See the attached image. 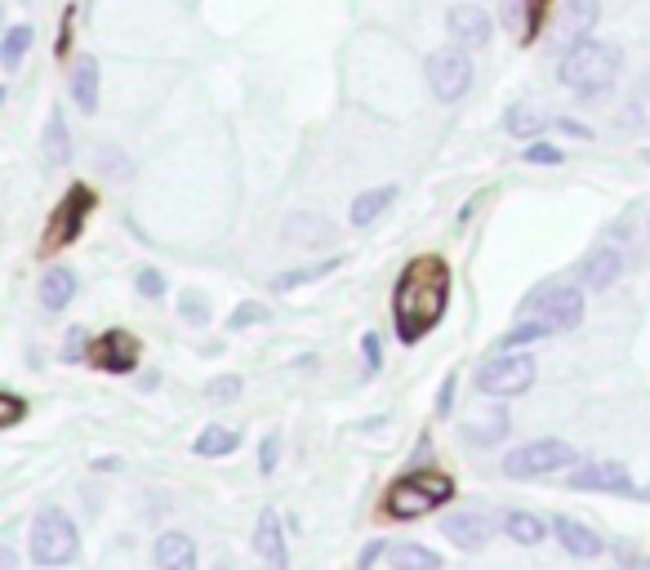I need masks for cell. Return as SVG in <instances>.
<instances>
[{"label": "cell", "mask_w": 650, "mask_h": 570, "mask_svg": "<svg viewBox=\"0 0 650 570\" xmlns=\"http://www.w3.org/2000/svg\"><path fill=\"white\" fill-rule=\"evenodd\" d=\"M450 304V272L441 258H415L406 263V272L397 276L393 291V322H397V339L402 344H419L446 313Z\"/></svg>", "instance_id": "obj_1"}, {"label": "cell", "mask_w": 650, "mask_h": 570, "mask_svg": "<svg viewBox=\"0 0 650 570\" xmlns=\"http://www.w3.org/2000/svg\"><path fill=\"white\" fill-rule=\"evenodd\" d=\"M619 50L610 45V41H575L566 54H561V63H557V81L570 90V94H583V99H592V94H606L610 85H615V77H619Z\"/></svg>", "instance_id": "obj_2"}, {"label": "cell", "mask_w": 650, "mask_h": 570, "mask_svg": "<svg viewBox=\"0 0 650 570\" xmlns=\"http://www.w3.org/2000/svg\"><path fill=\"white\" fill-rule=\"evenodd\" d=\"M446 499H455V481L446 472H437V468H424V472H410V477H402V481L388 486L384 512L393 521H415V517L441 508Z\"/></svg>", "instance_id": "obj_3"}, {"label": "cell", "mask_w": 650, "mask_h": 570, "mask_svg": "<svg viewBox=\"0 0 650 570\" xmlns=\"http://www.w3.org/2000/svg\"><path fill=\"white\" fill-rule=\"evenodd\" d=\"M28 552H32V561L45 566V570L77 561V552H81L77 521H72L63 508H41L37 521H32V535H28Z\"/></svg>", "instance_id": "obj_4"}, {"label": "cell", "mask_w": 650, "mask_h": 570, "mask_svg": "<svg viewBox=\"0 0 650 570\" xmlns=\"http://www.w3.org/2000/svg\"><path fill=\"white\" fill-rule=\"evenodd\" d=\"M521 313H526V317H539V322H544L552 335H561V330H575V326L583 322V291H579V285L548 281V285H539L535 295H526Z\"/></svg>", "instance_id": "obj_5"}, {"label": "cell", "mask_w": 650, "mask_h": 570, "mask_svg": "<svg viewBox=\"0 0 650 570\" xmlns=\"http://www.w3.org/2000/svg\"><path fill=\"white\" fill-rule=\"evenodd\" d=\"M579 464V450L570 441H557V437H544V441H526L517 446L508 459H504V472L512 481H535V477H552L561 468Z\"/></svg>", "instance_id": "obj_6"}, {"label": "cell", "mask_w": 650, "mask_h": 570, "mask_svg": "<svg viewBox=\"0 0 650 570\" xmlns=\"http://www.w3.org/2000/svg\"><path fill=\"white\" fill-rule=\"evenodd\" d=\"M473 59L464 45H446V50H433L424 59V77H428V90L441 99V103H459L468 90H473Z\"/></svg>", "instance_id": "obj_7"}, {"label": "cell", "mask_w": 650, "mask_h": 570, "mask_svg": "<svg viewBox=\"0 0 650 570\" xmlns=\"http://www.w3.org/2000/svg\"><path fill=\"white\" fill-rule=\"evenodd\" d=\"M535 357L530 353H499L477 370V393L486 397H521L535 384Z\"/></svg>", "instance_id": "obj_8"}, {"label": "cell", "mask_w": 650, "mask_h": 570, "mask_svg": "<svg viewBox=\"0 0 650 570\" xmlns=\"http://www.w3.org/2000/svg\"><path fill=\"white\" fill-rule=\"evenodd\" d=\"M90 214H94V192H90L85 183H72L68 196H63V201L54 205V214H50L45 250H63V245H72V241L81 236V227H85Z\"/></svg>", "instance_id": "obj_9"}, {"label": "cell", "mask_w": 650, "mask_h": 570, "mask_svg": "<svg viewBox=\"0 0 650 570\" xmlns=\"http://www.w3.org/2000/svg\"><path fill=\"white\" fill-rule=\"evenodd\" d=\"M446 37L464 50H481L495 37V19L477 6V0H459V6L446 10Z\"/></svg>", "instance_id": "obj_10"}, {"label": "cell", "mask_w": 650, "mask_h": 570, "mask_svg": "<svg viewBox=\"0 0 650 570\" xmlns=\"http://www.w3.org/2000/svg\"><path fill=\"white\" fill-rule=\"evenodd\" d=\"M139 357H143V344L130 330H108L103 339H90V357L85 362H94L108 375H130L139 366Z\"/></svg>", "instance_id": "obj_11"}, {"label": "cell", "mask_w": 650, "mask_h": 570, "mask_svg": "<svg viewBox=\"0 0 650 570\" xmlns=\"http://www.w3.org/2000/svg\"><path fill=\"white\" fill-rule=\"evenodd\" d=\"M570 490H606V495H637L632 486V472L619 464V459H597V464H583L566 477Z\"/></svg>", "instance_id": "obj_12"}, {"label": "cell", "mask_w": 650, "mask_h": 570, "mask_svg": "<svg viewBox=\"0 0 650 570\" xmlns=\"http://www.w3.org/2000/svg\"><path fill=\"white\" fill-rule=\"evenodd\" d=\"M601 19V6L597 0H561V10H557V23H552V37L557 45H575V41H588L592 28Z\"/></svg>", "instance_id": "obj_13"}, {"label": "cell", "mask_w": 650, "mask_h": 570, "mask_svg": "<svg viewBox=\"0 0 650 570\" xmlns=\"http://www.w3.org/2000/svg\"><path fill=\"white\" fill-rule=\"evenodd\" d=\"M335 236H339V227H335L331 218L312 214V210H294V214H285V223H281V241H290V245H303V250H316V245H335Z\"/></svg>", "instance_id": "obj_14"}, {"label": "cell", "mask_w": 650, "mask_h": 570, "mask_svg": "<svg viewBox=\"0 0 650 570\" xmlns=\"http://www.w3.org/2000/svg\"><path fill=\"white\" fill-rule=\"evenodd\" d=\"M254 552L267 561V570H290V548H285V530H281V512L276 508H263L258 512Z\"/></svg>", "instance_id": "obj_15"}, {"label": "cell", "mask_w": 650, "mask_h": 570, "mask_svg": "<svg viewBox=\"0 0 650 570\" xmlns=\"http://www.w3.org/2000/svg\"><path fill=\"white\" fill-rule=\"evenodd\" d=\"M99 81H103L99 59H94V54H77V59H72V72H68V94H72V103H77L85 116L99 112Z\"/></svg>", "instance_id": "obj_16"}, {"label": "cell", "mask_w": 650, "mask_h": 570, "mask_svg": "<svg viewBox=\"0 0 650 570\" xmlns=\"http://www.w3.org/2000/svg\"><path fill=\"white\" fill-rule=\"evenodd\" d=\"M441 535L464 552H481L495 530H490V517H481V512H455L441 521Z\"/></svg>", "instance_id": "obj_17"}, {"label": "cell", "mask_w": 650, "mask_h": 570, "mask_svg": "<svg viewBox=\"0 0 650 570\" xmlns=\"http://www.w3.org/2000/svg\"><path fill=\"white\" fill-rule=\"evenodd\" d=\"M37 299L45 313H68V304L77 299V272L68 263H54L37 285Z\"/></svg>", "instance_id": "obj_18"}, {"label": "cell", "mask_w": 650, "mask_h": 570, "mask_svg": "<svg viewBox=\"0 0 650 570\" xmlns=\"http://www.w3.org/2000/svg\"><path fill=\"white\" fill-rule=\"evenodd\" d=\"M623 272V254L615 245H597L588 250V258L579 263V281L588 285V291H606V285H615Z\"/></svg>", "instance_id": "obj_19"}, {"label": "cell", "mask_w": 650, "mask_h": 570, "mask_svg": "<svg viewBox=\"0 0 650 570\" xmlns=\"http://www.w3.org/2000/svg\"><path fill=\"white\" fill-rule=\"evenodd\" d=\"M552 535L561 539V548L570 552V557H601V535L592 530V526H583V521H575V517H552Z\"/></svg>", "instance_id": "obj_20"}, {"label": "cell", "mask_w": 650, "mask_h": 570, "mask_svg": "<svg viewBox=\"0 0 650 570\" xmlns=\"http://www.w3.org/2000/svg\"><path fill=\"white\" fill-rule=\"evenodd\" d=\"M393 201H397V183H388V187H366V192L353 196V205H348V223H353V227H370L379 214L393 210Z\"/></svg>", "instance_id": "obj_21"}, {"label": "cell", "mask_w": 650, "mask_h": 570, "mask_svg": "<svg viewBox=\"0 0 650 570\" xmlns=\"http://www.w3.org/2000/svg\"><path fill=\"white\" fill-rule=\"evenodd\" d=\"M156 570H196V543L183 530H165L156 539Z\"/></svg>", "instance_id": "obj_22"}, {"label": "cell", "mask_w": 650, "mask_h": 570, "mask_svg": "<svg viewBox=\"0 0 650 570\" xmlns=\"http://www.w3.org/2000/svg\"><path fill=\"white\" fill-rule=\"evenodd\" d=\"M32 41H37L32 23H14V28L0 32V68H6V72H19L23 59H28V50H32Z\"/></svg>", "instance_id": "obj_23"}, {"label": "cell", "mask_w": 650, "mask_h": 570, "mask_svg": "<svg viewBox=\"0 0 650 570\" xmlns=\"http://www.w3.org/2000/svg\"><path fill=\"white\" fill-rule=\"evenodd\" d=\"M45 156H50V165H68L72 161V130H68L63 108H54L50 121H45Z\"/></svg>", "instance_id": "obj_24"}, {"label": "cell", "mask_w": 650, "mask_h": 570, "mask_svg": "<svg viewBox=\"0 0 650 570\" xmlns=\"http://www.w3.org/2000/svg\"><path fill=\"white\" fill-rule=\"evenodd\" d=\"M504 125H508V134H512V139H539L552 121H548L539 108H530V103H512V108H508V116H504Z\"/></svg>", "instance_id": "obj_25"}, {"label": "cell", "mask_w": 650, "mask_h": 570, "mask_svg": "<svg viewBox=\"0 0 650 570\" xmlns=\"http://www.w3.org/2000/svg\"><path fill=\"white\" fill-rule=\"evenodd\" d=\"M241 446V432L236 428H223V424H210L196 441H192V450L201 455V459H223V455H232Z\"/></svg>", "instance_id": "obj_26"}, {"label": "cell", "mask_w": 650, "mask_h": 570, "mask_svg": "<svg viewBox=\"0 0 650 570\" xmlns=\"http://www.w3.org/2000/svg\"><path fill=\"white\" fill-rule=\"evenodd\" d=\"M339 263H344V258H325V263H307V267L276 272V276H272V291H298V285H312V281H321V276L339 272Z\"/></svg>", "instance_id": "obj_27"}, {"label": "cell", "mask_w": 650, "mask_h": 570, "mask_svg": "<svg viewBox=\"0 0 650 570\" xmlns=\"http://www.w3.org/2000/svg\"><path fill=\"white\" fill-rule=\"evenodd\" d=\"M388 561H393V570H441V557L424 543H397L388 552Z\"/></svg>", "instance_id": "obj_28"}, {"label": "cell", "mask_w": 650, "mask_h": 570, "mask_svg": "<svg viewBox=\"0 0 650 570\" xmlns=\"http://www.w3.org/2000/svg\"><path fill=\"white\" fill-rule=\"evenodd\" d=\"M504 437H508V415H504V410H490V415L468 419V441L495 446V441H504Z\"/></svg>", "instance_id": "obj_29"}, {"label": "cell", "mask_w": 650, "mask_h": 570, "mask_svg": "<svg viewBox=\"0 0 650 570\" xmlns=\"http://www.w3.org/2000/svg\"><path fill=\"white\" fill-rule=\"evenodd\" d=\"M504 530H508L517 543H526V548H535V543L548 535V526H544L535 512H508V517H504Z\"/></svg>", "instance_id": "obj_30"}, {"label": "cell", "mask_w": 650, "mask_h": 570, "mask_svg": "<svg viewBox=\"0 0 650 570\" xmlns=\"http://www.w3.org/2000/svg\"><path fill=\"white\" fill-rule=\"evenodd\" d=\"M94 161H99V174H103V179H112V183H125V179L134 174V165H130V156H125V152H121L116 143H103Z\"/></svg>", "instance_id": "obj_31"}, {"label": "cell", "mask_w": 650, "mask_h": 570, "mask_svg": "<svg viewBox=\"0 0 650 570\" xmlns=\"http://www.w3.org/2000/svg\"><path fill=\"white\" fill-rule=\"evenodd\" d=\"M552 330L539 322V317H530V322H521V326H512L508 335H504V348H521V344H535V339H548Z\"/></svg>", "instance_id": "obj_32"}, {"label": "cell", "mask_w": 650, "mask_h": 570, "mask_svg": "<svg viewBox=\"0 0 650 570\" xmlns=\"http://www.w3.org/2000/svg\"><path fill=\"white\" fill-rule=\"evenodd\" d=\"M267 317H272V313H267L263 304H254V299H250V304H236V308H232V317H227V330H245V326H263Z\"/></svg>", "instance_id": "obj_33"}, {"label": "cell", "mask_w": 650, "mask_h": 570, "mask_svg": "<svg viewBox=\"0 0 650 570\" xmlns=\"http://www.w3.org/2000/svg\"><path fill=\"white\" fill-rule=\"evenodd\" d=\"M134 291H139L143 299H165V276H161L156 267H139V272H134Z\"/></svg>", "instance_id": "obj_34"}, {"label": "cell", "mask_w": 650, "mask_h": 570, "mask_svg": "<svg viewBox=\"0 0 650 570\" xmlns=\"http://www.w3.org/2000/svg\"><path fill=\"white\" fill-rule=\"evenodd\" d=\"M23 415H28V401L19 393H10V388H0V428H14Z\"/></svg>", "instance_id": "obj_35"}, {"label": "cell", "mask_w": 650, "mask_h": 570, "mask_svg": "<svg viewBox=\"0 0 650 570\" xmlns=\"http://www.w3.org/2000/svg\"><path fill=\"white\" fill-rule=\"evenodd\" d=\"M179 313H183L192 326H205V322H210V299L196 295V291H187V295H179Z\"/></svg>", "instance_id": "obj_36"}, {"label": "cell", "mask_w": 650, "mask_h": 570, "mask_svg": "<svg viewBox=\"0 0 650 570\" xmlns=\"http://www.w3.org/2000/svg\"><path fill=\"white\" fill-rule=\"evenodd\" d=\"M245 384L236 379V375H219V379H210V388H205V397L210 401H219V406H227V401H236V393H241Z\"/></svg>", "instance_id": "obj_37"}, {"label": "cell", "mask_w": 650, "mask_h": 570, "mask_svg": "<svg viewBox=\"0 0 650 570\" xmlns=\"http://www.w3.org/2000/svg\"><path fill=\"white\" fill-rule=\"evenodd\" d=\"M276 459H281V437H276V432H267V437H263V446H258V472H267V477H272V472H276Z\"/></svg>", "instance_id": "obj_38"}, {"label": "cell", "mask_w": 650, "mask_h": 570, "mask_svg": "<svg viewBox=\"0 0 650 570\" xmlns=\"http://www.w3.org/2000/svg\"><path fill=\"white\" fill-rule=\"evenodd\" d=\"M521 156H526L530 165H561V147H552V143H530Z\"/></svg>", "instance_id": "obj_39"}, {"label": "cell", "mask_w": 650, "mask_h": 570, "mask_svg": "<svg viewBox=\"0 0 650 570\" xmlns=\"http://www.w3.org/2000/svg\"><path fill=\"white\" fill-rule=\"evenodd\" d=\"M90 357V335L77 326L72 335H68V344H63V362H85Z\"/></svg>", "instance_id": "obj_40"}, {"label": "cell", "mask_w": 650, "mask_h": 570, "mask_svg": "<svg viewBox=\"0 0 650 570\" xmlns=\"http://www.w3.org/2000/svg\"><path fill=\"white\" fill-rule=\"evenodd\" d=\"M362 353H366V370H379V366H384V348H379V335H366V339H362Z\"/></svg>", "instance_id": "obj_41"}, {"label": "cell", "mask_w": 650, "mask_h": 570, "mask_svg": "<svg viewBox=\"0 0 650 570\" xmlns=\"http://www.w3.org/2000/svg\"><path fill=\"white\" fill-rule=\"evenodd\" d=\"M552 125H557L561 134H570V139H592V130H588V125H579V121H566V116H561V121H552Z\"/></svg>", "instance_id": "obj_42"}, {"label": "cell", "mask_w": 650, "mask_h": 570, "mask_svg": "<svg viewBox=\"0 0 650 570\" xmlns=\"http://www.w3.org/2000/svg\"><path fill=\"white\" fill-rule=\"evenodd\" d=\"M455 375H446V384H441V401H437V415H450V401H455Z\"/></svg>", "instance_id": "obj_43"}, {"label": "cell", "mask_w": 650, "mask_h": 570, "mask_svg": "<svg viewBox=\"0 0 650 570\" xmlns=\"http://www.w3.org/2000/svg\"><path fill=\"white\" fill-rule=\"evenodd\" d=\"M379 552H388V543H370V548L362 552V570H370V566L379 561Z\"/></svg>", "instance_id": "obj_44"}, {"label": "cell", "mask_w": 650, "mask_h": 570, "mask_svg": "<svg viewBox=\"0 0 650 570\" xmlns=\"http://www.w3.org/2000/svg\"><path fill=\"white\" fill-rule=\"evenodd\" d=\"M14 566H19L14 548H10V543H0V570H14Z\"/></svg>", "instance_id": "obj_45"}, {"label": "cell", "mask_w": 650, "mask_h": 570, "mask_svg": "<svg viewBox=\"0 0 650 570\" xmlns=\"http://www.w3.org/2000/svg\"><path fill=\"white\" fill-rule=\"evenodd\" d=\"M6 28H10V23H6V6H0V32H6Z\"/></svg>", "instance_id": "obj_46"}, {"label": "cell", "mask_w": 650, "mask_h": 570, "mask_svg": "<svg viewBox=\"0 0 650 570\" xmlns=\"http://www.w3.org/2000/svg\"><path fill=\"white\" fill-rule=\"evenodd\" d=\"M0 103H6V85H0Z\"/></svg>", "instance_id": "obj_47"}, {"label": "cell", "mask_w": 650, "mask_h": 570, "mask_svg": "<svg viewBox=\"0 0 650 570\" xmlns=\"http://www.w3.org/2000/svg\"><path fill=\"white\" fill-rule=\"evenodd\" d=\"M641 499H650V490H641Z\"/></svg>", "instance_id": "obj_48"}]
</instances>
